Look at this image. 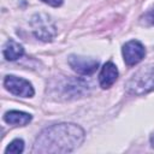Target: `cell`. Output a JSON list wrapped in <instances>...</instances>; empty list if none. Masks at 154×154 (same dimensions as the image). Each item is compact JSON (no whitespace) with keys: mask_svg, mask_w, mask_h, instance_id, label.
I'll use <instances>...</instances> for the list:
<instances>
[{"mask_svg":"<svg viewBox=\"0 0 154 154\" xmlns=\"http://www.w3.org/2000/svg\"><path fill=\"white\" fill-rule=\"evenodd\" d=\"M84 141V130L70 123L46 128L36 137L32 153H70Z\"/></svg>","mask_w":154,"mask_h":154,"instance_id":"obj_1","label":"cell"},{"mask_svg":"<svg viewBox=\"0 0 154 154\" xmlns=\"http://www.w3.org/2000/svg\"><path fill=\"white\" fill-rule=\"evenodd\" d=\"M126 90L130 94L142 95L154 90V66L142 69L126 83Z\"/></svg>","mask_w":154,"mask_h":154,"instance_id":"obj_2","label":"cell"},{"mask_svg":"<svg viewBox=\"0 0 154 154\" xmlns=\"http://www.w3.org/2000/svg\"><path fill=\"white\" fill-rule=\"evenodd\" d=\"M31 28H32V32L34 35L41 40V41H45V42H48L51 41L55 34H57V30H55V25L53 23V20L51 19L49 16L45 14V13H38V14H35L32 18H31Z\"/></svg>","mask_w":154,"mask_h":154,"instance_id":"obj_3","label":"cell"},{"mask_svg":"<svg viewBox=\"0 0 154 154\" xmlns=\"http://www.w3.org/2000/svg\"><path fill=\"white\" fill-rule=\"evenodd\" d=\"M4 85L10 93L20 97H31L35 94L34 88L29 81L13 75H8L5 77Z\"/></svg>","mask_w":154,"mask_h":154,"instance_id":"obj_4","label":"cell"},{"mask_svg":"<svg viewBox=\"0 0 154 154\" xmlns=\"http://www.w3.org/2000/svg\"><path fill=\"white\" fill-rule=\"evenodd\" d=\"M146 55V49L143 45L137 40H131L126 42L123 47L124 61L128 66H134L138 64Z\"/></svg>","mask_w":154,"mask_h":154,"instance_id":"obj_5","label":"cell"},{"mask_svg":"<svg viewBox=\"0 0 154 154\" xmlns=\"http://www.w3.org/2000/svg\"><path fill=\"white\" fill-rule=\"evenodd\" d=\"M69 65L73 71L81 75H91L99 67V61L93 58H85L81 55H70L67 59Z\"/></svg>","mask_w":154,"mask_h":154,"instance_id":"obj_6","label":"cell"},{"mask_svg":"<svg viewBox=\"0 0 154 154\" xmlns=\"http://www.w3.org/2000/svg\"><path fill=\"white\" fill-rule=\"evenodd\" d=\"M117 78H118L117 66L111 61L106 63L101 67V71H100V75H99V83H100L101 88L107 89V88L112 87L113 83L117 81Z\"/></svg>","mask_w":154,"mask_h":154,"instance_id":"obj_7","label":"cell"},{"mask_svg":"<svg viewBox=\"0 0 154 154\" xmlns=\"http://www.w3.org/2000/svg\"><path fill=\"white\" fill-rule=\"evenodd\" d=\"M31 114L22 111H8L4 114V120L10 125H26L31 120Z\"/></svg>","mask_w":154,"mask_h":154,"instance_id":"obj_8","label":"cell"},{"mask_svg":"<svg viewBox=\"0 0 154 154\" xmlns=\"http://www.w3.org/2000/svg\"><path fill=\"white\" fill-rule=\"evenodd\" d=\"M2 54L7 60L13 61V60H17L18 58H20L24 54V48L18 42H16L13 40H8L6 42V45L4 46Z\"/></svg>","mask_w":154,"mask_h":154,"instance_id":"obj_9","label":"cell"},{"mask_svg":"<svg viewBox=\"0 0 154 154\" xmlns=\"http://www.w3.org/2000/svg\"><path fill=\"white\" fill-rule=\"evenodd\" d=\"M24 150V141L20 140V138H16L13 140L5 149V153L8 154V153H12V154H19Z\"/></svg>","mask_w":154,"mask_h":154,"instance_id":"obj_10","label":"cell"},{"mask_svg":"<svg viewBox=\"0 0 154 154\" xmlns=\"http://www.w3.org/2000/svg\"><path fill=\"white\" fill-rule=\"evenodd\" d=\"M41 1H43L45 4H48L49 6H53V7H59L63 4V0H41Z\"/></svg>","mask_w":154,"mask_h":154,"instance_id":"obj_11","label":"cell"},{"mask_svg":"<svg viewBox=\"0 0 154 154\" xmlns=\"http://www.w3.org/2000/svg\"><path fill=\"white\" fill-rule=\"evenodd\" d=\"M147 19H148L152 24H154V10H152V11L147 14Z\"/></svg>","mask_w":154,"mask_h":154,"instance_id":"obj_12","label":"cell"},{"mask_svg":"<svg viewBox=\"0 0 154 154\" xmlns=\"http://www.w3.org/2000/svg\"><path fill=\"white\" fill-rule=\"evenodd\" d=\"M150 144H152V147L154 148V132H153L152 136H150Z\"/></svg>","mask_w":154,"mask_h":154,"instance_id":"obj_13","label":"cell"}]
</instances>
